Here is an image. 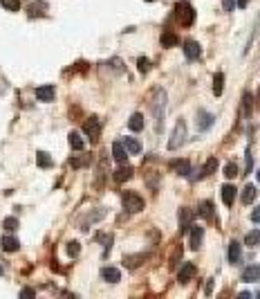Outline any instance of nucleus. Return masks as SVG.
I'll use <instances>...</instances> for the list:
<instances>
[{
    "label": "nucleus",
    "instance_id": "nucleus-3",
    "mask_svg": "<svg viewBox=\"0 0 260 299\" xmlns=\"http://www.w3.org/2000/svg\"><path fill=\"white\" fill-rule=\"evenodd\" d=\"M184 142H186V122L184 119H177V124H175V129H173V135H171V140H168V149L175 151V149H179Z\"/></svg>",
    "mask_w": 260,
    "mask_h": 299
},
{
    "label": "nucleus",
    "instance_id": "nucleus-6",
    "mask_svg": "<svg viewBox=\"0 0 260 299\" xmlns=\"http://www.w3.org/2000/svg\"><path fill=\"white\" fill-rule=\"evenodd\" d=\"M168 167H171V171L177 173V176H189V173H191V162H189V160H171Z\"/></svg>",
    "mask_w": 260,
    "mask_h": 299
},
{
    "label": "nucleus",
    "instance_id": "nucleus-47",
    "mask_svg": "<svg viewBox=\"0 0 260 299\" xmlns=\"http://www.w3.org/2000/svg\"><path fill=\"white\" fill-rule=\"evenodd\" d=\"M0 275H2V265H0Z\"/></svg>",
    "mask_w": 260,
    "mask_h": 299
},
{
    "label": "nucleus",
    "instance_id": "nucleus-27",
    "mask_svg": "<svg viewBox=\"0 0 260 299\" xmlns=\"http://www.w3.org/2000/svg\"><path fill=\"white\" fill-rule=\"evenodd\" d=\"M222 90H225V75H222V72H218V75L213 76V94H215V97H220V94H222Z\"/></svg>",
    "mask_w": 260,
    "mask_h": 299
},
{
    "label": "nucleus",
    "instance_id": "nucleus-16",
    "mask_svg": "<svg viewBox=\"0 0 260 299\" xmlns=\"http://www.w3.org/2000/svg\"><path fill=\"white\" fill-rule=\"evenodd\" d=\"M133 167H119V169L115 171V173H112V178H115V182H126V180H130V178H133Z\"/></svg>",
    "mask_w": 260,
    "mask_h": 299
},
{
    "label": "nucleus",
    "instance_id": "nucleus-8",
    "mask_svg": "<svg viewBox=\"0 0 260 299\" xmlns=\"http://www.w3.org/2000/svg\"><path fill=\"white\" fill-rule=\"evenodd\" d=\"M195 272H197L195 263H184L182 268H179V272H177V281H179V283L191 281L193 277H195Z\"/></svg>",
    "mask_w": 260,
    "mask_h": 299
},
{
    "label": "nucleus",
    "instance_id": "nucleus-46",
    "mask_svg": "<svg viewBox=\"0 0 260 299\" xmlns=\"http://www.w3.org/2000/svg\"><path fill=\"white\" fill-rule=\"evenodd\" d=\"M146 2H155V0H146Z\"/></svg>",
    "mask_w": 260,
    "mask_h": 299
},
{
    "label": "nucleus",
    "instance_id": "nucleus-39",
    "mask_svg": "<svg viewBox=\"0 0 260 299\" xmlns=\"http://www.w3.org/2000/svg\"><path fill=\"white\" fill-rule=\"evenodd\" d=\"M243 106H244V115H249V112H251V94H249V93H244Z\"/></svg>",
    "mask_w": 260,
    "mask_h": 299
},
{
    "label": "nucleus",
    "instance_id": "nucleus-4",
    "mask_svg": "<svg viewBox=\"0 0 260 299\" xmlns=\"http://www.w3.org/2000/svg\"><path fill=\"white\" fill-rule=\"evenodd\" d=\"M121 203H123V209H128V211H141L146 205L144 198L139 194H135V191H126L121 196Z\"/></svg>",
    "mask_w": 260,
    "mask_h": 299
},
{
    "label": "nucleus",
    "instance_id": "nucleus-33",
    "mask_svg": "<svg viewBox=\"0 0 260 299\" xmlns=\"http://www.w3.org/2000/svg\"><path fill=\"white\" fill-rule=\"evenodd\" d=\"M0 5L5 7L7 12H18L20 9V0H0Z\"/></svg>",
    "mask_w": 260,
    "mask_h": 299
},
{
    "label": "nucleus",
    "instance_id": "nucleus-43",
    "mask_svg": "<svg viewBox=\"0 0 260 299\" xmlns=\"http://www.w3.org/2000/svg\"><path fill=\"white\" fill-rule=\"evenodd\" d=\"M34 290H32V288H25V290H20V297H34Z\"/></svg>",
    "mask_w": 260,
    "mask_h": 299
},
{
    "label": "nucleus",
    "instance_id": "nucleus-17",
    "mask_svg": "<svg viewBox=\"0 0 260 299\" xmlns=\"http://www.w3.org/2000/svg\"><path fill=\"white\" fill-rule=\"evenodd\" d=\"M240 257H243V250H240V243L238 241H231L229 243V263H240Z\"/></svg>",
    "mask_w": 260,
    "mask_h": 299
},
{
    "label": "nucleus",
    "instance_id": "nucleus-36",
    "mask_svg": "<svg viewBox=\"0 0 260 299\" xmlns=\"http://www.w3.org/2000/svg\"><path fill=\"white\" fill-rule=\"evenodd\" d=\"M87 162H90V158H72L69 160V167H72V169H81V167H86Z\"/></svg>",
    "mask_w": 260,
    "mask_h": 299
},
{
    "label": "nucleus",
    "instance_id": "nucleus-19",
    "mask_svg": "<svg viewBox=\"0 0 260 299\" xmlns=\"http://www.w3.org/2000/svg\"><path fill=\"white\" fill-rule=\"evenodd\" d=\"M148 259V254H135V257H123V265L126 268H130V270H135V268H139L141 265V261H146Z\"/></svg>",
    "mask_w": 260,
    "mask_h": 299
},
{
    "label": "nucleus",
    "instance_id": "nucleus-11",
    "mask_svg": "<svg viewBox=\"0 0 260 299\" xmlns=\"http://www.w3.org/2000/svg\"><path fill=\"white\" fill-rule=\"evenodd\" d=\"M258 279H260V268L256 263L247 265V268L243 270V281L244 283H254V281H258Z\"/></svg>",
    "mask_w": 260,
    "mask_h": 299
},
{
    "label": "nucleus",
    "instance_id": "nucleus-31",
    "mask_svg": "<svg viewBox=\"0 0 260 299\" xmlns=\"http://www.w3.org/2000/svg\"><path fill=\"white\" fill-rule=\"evenodd\" d=\"M215 169H218V158H208L207 165L202 167V173H200V176H211V173H215Z\"/></svg>",
    "mask_w": 260,
    "mask_h": 299
},
{
    "label": "nucleus",
    "instance_id": "nucleus-13",
    "mask_svg": "<svg viewBox=\"0 0 260 299\" xmlns=\"http://www.w3.org/2000/svg\"><path fill=\"white\" fill-rule=\"evenodd\" d=\"M202 239H204V227H200V225H193V227H191V247H193V250H200V245H202Z\"/></svg>",
    "mask_w": 260,
    "mask_h": 299
},
{
    "label": "nucleus",
    "instance_id": "nucleus-7",
    "mask_svg": "<svg viewBox=\"0 0 260 299\" xmlns=\"http://www.w3.org/2000/svg\"><path fill=\"white\" fill-rule=\"evenodd\" d=\"M184 54L189 61H197L200 56H202V47H200V43L197 41H186L184 43Z\"/></svg>",
    "mask_w": 260,
    "mask_h": 299
},
{
    "label": "nucleus",
    "instance_id": "nucleus-32",
    "mask_svg": "<svg viewBox=\"0 0 260 299\" xmlns=\"http://www.w3.org/2000/svg\"><path fill=\"white\" fill-rule=\"evenodd\" d=\"M36 162H38L41 169H50V167H52V158H50V153H45V151H41L36 155Z\"/></svg>",
    "mask_w": 260,
    "mask_h": 299
},
{
    "label": "nucleus",
    "instance_id": "nucleus-40",
    "mask_svg": "<svg viewBox=\"0 0 260 299\" xmlns=\"http://www.w3.org/2000/svg\"><path fill=\"white\" fill-rule=\"evenodd\" d=\"M251 169H254V155H251V149H247V169H244V176L251 173Z\"/></svg>",
    "mask_w": 260,
    "mask_h": 299
},
{
    "label": "nucleus",
    "instance_id": "nucleus-38",
    "mask_svg": "<svg viewBox=\"0 0 260 299\" xmlns=\"http://www.w3.org/2000/svg\"><path fill=\"white\" fill-rule=\"evenodd\" d=\"M79 252H81V245H79L76 241H69V243H68V254H69V257H76Z\"/></svg>",
    "mask_w": 260,
    "mask_h": 299
},
{
    "label": "nucleus",
    "instance_id": "nucleus-28",
    "mask_svg": "<svg viewBox=\"0 0 260 299\" xmlns=\"http://www.w3.org/2000/svg\"><path fill=\"white\" fill-rule=\"evenodd\" d=\"M45 9H47L45 2H34V5H29V7H27V12H29V16H32V18L43 16V14H45Z\"/></svg>",
    "mask_w": 260,
    "mask_h": 299
},
{
    "label": "nucleus",
    "instance_id": "nucleus-42",
    "mask_svg": "<svg viewBox=\"0 0 260 299\" xmlns=\"http://www.w3.org/2000/svg\"><path fill=\"white\" fill-rule=\"evenodd\" d=\"M251 221H254V223H260V207L251 211Z\"/></svg>",
    "mask_w": 260,
    "mask_h": 299
},
{
    "label": "nucleus",
    "instance_id": "nucleus-25",
    "mask_svg": "<svg viewBox=\"0 0 260 299\" xmlns=\"http://www.w3.org/2000/svg\"><path fill=\"white\" fill-rule=\"evenodd\" d=\"M256 194H258V191H256L254 185H247V187L243 189V203L244 205H251V203L256 200Z\"/></svg>",
    "mask_w": 260,
    "mask_h": 299
},
{
    "label": "nucleus",
    "instance_id": "nucleus-18",
    "mask_svg": "<svg viewBox=\"0 0 260 299\" xmlns=\"http://www.w3.org/2000/svg\"><path fill=\"white\" fill-rule=\"evenodd\" d=\"M233 200H236V187H233V185H225V187H222V203H225L226 207H231Z\"/></svg>",
    "mask_w": 260,
    "mask_h": 299
},
{
    "label": "nucleus",
    "instance_id": "nucleus-41",
    "mask_svg": "<svg viewBox=\"0 0 260 299\" xmlns=\"http://www.w3.org/2000/svg\"><path fill=\"white\" fill-rule=\"evenodd\" d=\"M222 5H225V12H231L236 2H233V0H222Z\"/></svg>",
    "mask_w": 260,
    "mask_h": 299
},
{
    "label": "nucleus",
    "instance_id": "nucleus-12",
    "mask_svg": "<svg viewBox=\"0 0 260 299\" xmlns=\"http://www.w3.org/2000/svg\"><path fill=\"white\" fill-rule=\"evenodd\" d=\"M211 126H213V115H211V112H207V111L197 112V129H200V131H208Z\"/></svg>",
    "mask_w": 260,
    "mask_h": 299
},
{
    "label": "nucleus",
    "instance_id": "nucleus-2",
    "mask_svg": "<svg viewBox=\"0 0 260 299\" xmlns=\"http://www.w3.org/2000/svg\"><path fill=\"white\" fill-rule=\"evenodd\" d=\"M175 20H177L182 27H191L195 23V9H193L189 2H177L175 5Z\"/></svg>",
    "mask_w": 260,
    "mask_h": 299
},
{
    "label": "nucleus",
    "instance_id": "nucleus-5",
    "mask_svg": "<svg viewBox=\"0 0 260 299\" xmlns=\"http://www.w3.org/2000/svg\"><path fill=\"white\" fill-rule=\"evenodd\" d=\"M83 131H86V135L90 137V140H99V135H101V122H99L97 117L86 119V124H83Z\"/></svg>",
    "mask_w": 260,
    "mask_h": 299
},
{
    "label": "nucleus",
    "instance_id": "nucleus-20",
    "mask_svg": "<svg viewBox=\"0 0 260 299\" xmlns=\"http://www.w3.org/2000/svg\"><path fill=\"white\" fill-rule=\"evenodd\" d=\"M18 245H20V243H18L14 236H2V239H0V247H2L5 252H16Z\"/></svg>",
    "mask_w": 260,
    "mask_h": 299
},
{
    "label": "nucleus",
    "instance_id": "nucleus-14",
    "mask_svg": "<svg viewBox=\"0 0 260 299\" xmlns=\"http://www.w3.org/2000/svg\"><path fill=\"white\" fill-rule=\"evenodd\" d=\"M112 155H115L117 162L126 165V160H128V149H126V144H121V142H115V144H112Z\"/></svg>",
    "mask_w": 260,
    "mask_h": 299
},
{
    "label": "nucleus",
    "instance_id": "nucleus-29",
    "mask_svg": "<svg viewBox=\"0 0 260 299\" xmlns=\"http://www.w3.org/2000/svg\"><path fill=\"white\" fill-rule=\"evenodd\" d=\"M260 243V229H251L247 236H244V245L249 247H256Z\"/></svg>",
    "mask_w": 260,
    "mask_h": 299
},
{
    "label": "nucleus",
    "instance_id": "nucleus-1",
    "mask_svg": "<svg viewBox=\"0 0 260 299\" xmlns=\"http://www.w3.org/2000/svg\"><path fill=\"white\" fill-rule=\"evenodd\" d=\"M151 112L155 119V131L162 133L164 131V112H166V90L155 88L151 94Z\"/></svg>",
    "mask_w": 260,
    "mask_h": 299
},
{
    "label": "nucleus",
    "instance_id": "nucleus-35",
    "mask_svg": "<svg viewBox=\"0 0 260 299\" xmlns=\"http://www.w3.org/2000/svg\"><path fill=\"white\" fill-rule=\"evenodd\" d=\"M2 227H5L7 232H14V229H18V221L14 216H9V218H5V221H2Z\"/></svg>",
    "mask_w": 260,
    "mask_h": 299
},
{
    "label": "nucleus",
    "instance_id": "nucleus-15",
    "mask_svg": "<svg viewBox=\"0 0 260 299\" xmlns=\"http://www.w3.org/2000/svg\"><path fill=\"white\" fill-rule=\"evenodd\" d=\"M101 279L108 283H117L119 279H121V272L117 268H101Z\"/></svg>",
    "mask_w": 260,
    "mask_h": 299
},
{
    "label": "nucleus",
    "instance_id": "nucleus-10",
    "mask_svg": "<svg viewBox=\"0 0 260 299\" xmlns=\"http://www.w3.org/2000/svg\"><path fill=\"white\" fill-rule=\"evenodd\" d=\"M54 94H56V90H54L52 83H45L41 88H36V99L38 101H52Z\"/></svg>",
    "mask_w": 260,
    "mask_h": 299
},
{
    "label": "nucleus",
    "instance_id": "nucleus-9",
    "mask_svg": "<svg viewBox=\"0 0 260 299\" xmlns=\"http://www.w3.org/2000/svg\"><path fill=\"white\" fill-rule=\"evenodd\" d=\"M193 216H195V214H193L191 209H189V207H182V209H179V229H182V232H186V229H191L193 227Z\"/></svg>",
    "mask_w": 260,
    "mask_h": 299
},
{
    "label": "nucleus",
    "instance_id": "nucleus-44",
    "mask_svg": "<svg viewBox=\"0 0 260 299\" xmlns=\"http://www.w3.org/2000/svg\"><path fill=\"white\" fill-rule=\"evenodd\" d=\"M249 0H238V7H247Z\"/></svg>",
    "mask_w": 260,
    "mask_h": 299
},
{
    "label": "nucleus",
    "instance_id": "nucleus-37",
    "mask_svg": "<svg viewBox=\"0 0 260 299\" xmlns=\"http://www.w3.org/2000/svg\"><path fill=\"white\" fill-rule=\"evenodd\" d=\"M225 176L226 178H236L238 176V165L236 162H229V165L225 167Z\"/></svg>",
    "mask_w": 260,
    "mask_h": 299
},
{
    "label": "nucleus",
    "instance_id": "nucleus-23",
    "mask_svg": "<svg viewBox=\"0 0 260 299\" xmlns=\"http://www.w3.org/2000/svg\"><path fill=\"white\" fill-rule=\"evenodd\" d=\"M159 41H162L164 47H175L179 43V38H177V34H175V32H164Z\"/></svg>",
    "mask_w": 260,
    "mask_h": 299
},
{
    "label": "nucleus",
    "instance_id": "nucleus-21",
    "mask_svg": "<svg viewBox=\"0 0 260 299\" xmlns=\"http://www.w3.org/2000/svg\"><path fill=\"white\" fill-rule=\"evenodd\" d=\"M197 214H200L202 218H207V221H211V218H213V203H211V200H202Z\"/></svg>",
    "mask_w": 260,
    "mask_h": 299
},
{
    "label": "nucleus",
    "instance_id": "nucleus-26",
    "mask_svg": "<svg viewBox=\"0 0 260 299\" xmlns=\"http://www.w3.org/2000/svg\"><path fill=\"white\" fill-rule=\"evenodd\" d=\"M105 216V209H99V211H90V214H87V218L86 221H83V227L81 229H87V225L90 223H97V221H101V218Z\"/></svg>",
    "mask_w": 260,
    "mask_h": 299
},
{
    "label": "nucleus",
    "instance_id": "nucleus-45",
    "mask_svg": "<svg viewBox=\"0 0 260 299\" xmlns=\"http://www.w3.org/2000/svg\"><path fill=\"white\" fill-rule=\"evenodd\" d=\"M258 182H260V169H258Z\"/></svg>",
    "mask_w": 260,
    "mask_h": 299
},
{
    "label": "nucleus",
    "instance_id": "nucleus-22",
    "mask_svg": "<svg viewBox=\"0 0 260 299\" xmlns=\"http://www.w3.org/2000/svg\"><path fill=\"white\" fill-rule=\"evenodd\" d=\"M128 126H130V131L139 133V131L144 129V115H141V112H135L133 117H130V122H128Z\"/></svg>",
    "mask_w": 260,
    "mask_h": 299
},
{
    "label": "nucleus",
    "instance_id": "nucleus-30",
    "mask_svg": "<svg viewBox=\"0 0 260 299\" xmlns=\"http://www.w3.org/2000/svg\"><path fill=\"white\" fill-rule=\"evenodd\" d=\"M123 144H126V149H128V153H133V155H137V153H141V144H139L135 137H126L123 140Z\"/></svg>",
    "mask_w": 260,
    "mask_h": 299
},
{
    "label": "nucleus",
    "instance_id": "nucleus-24",
    "mask_svg": "<svg viewBox=\"0 0 260 299\" xmlns=\"http://www.w3.org/2000/svg\"><path fill=\"white\" fill-rule=\"evenodd\" d=\"M68 137H69V147L74 149V151H83V149H86V144H83V140H81V135L76 133V131H72Z\"/></svg>",
    "mask_w": 260,
    "mask_h": 299
},
{
    "label": "nucleus",
    "instance_id": "nucleus-34",
    "mask_svg": "<svg viewBox=\"0 0 260 299\" xmlns=\"http://www.w3.org/2000/svg\"><path fill=\"white\" fill-rule=\"evenodd\" d=\"M137 68H139V72H141V75H146V72L151 70V61L146 59V56H139V61H137Z\"/></svg>",
    "mask_w": 260,
    "mask_h": 299
}]
</instances>
